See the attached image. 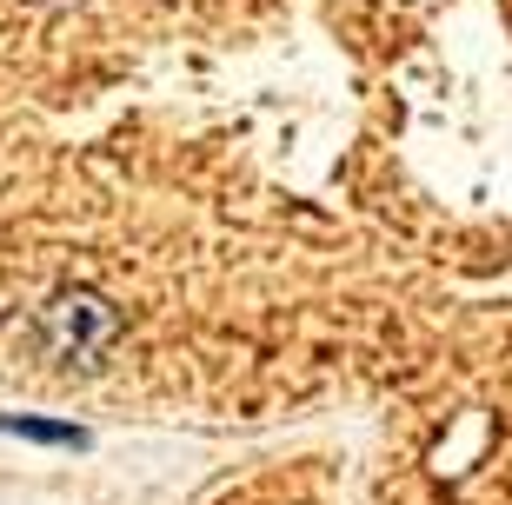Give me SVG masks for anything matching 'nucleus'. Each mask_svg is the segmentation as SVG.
<instances>
[{
	"mask_svg": "<svg viewBox=\"0 0 512 505\" xmlns=\"http://www.w3.org/2000/svg\"><path fill=\"white\" fill-rule=\"evenodd\" d=\"M14 432H27V439H67V446H74V439H80L74 426H40V419H20Z\"/></svg>",
	"mask_w": 512,
	"mask_h": 505,
	"instance_id": "obj_1",
	"label": "nucleus"
}]
</instances>
